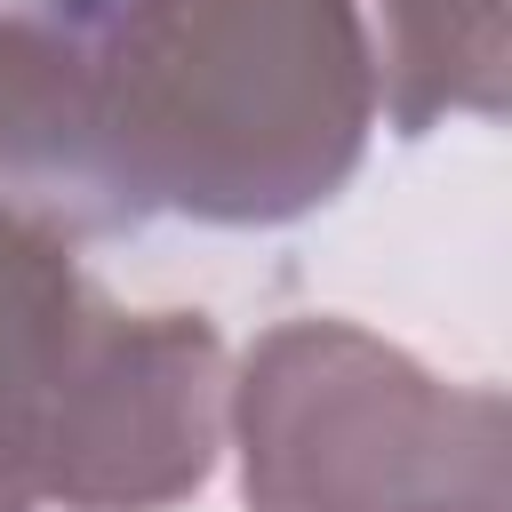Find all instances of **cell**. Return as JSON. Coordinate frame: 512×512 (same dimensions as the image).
<instances>
[{"mask_svg":"<svg viewBox=\"0 0 512 512\" xmlns=\"http://www.w3.org/2000/svg\"><path fill=\"white\" fill-rule=\"evenodd\" d=\"M368 128L360 0H104L96 152L128 224H296L352 184Z\"/></svg>","mask_w":512,"mask_h":512,"instance_id":"obj_1","label":"cell"},{"mask_svg":"<svg viewBox=\"0 0 512 512\" xmlns=\"http://www.w3.org/2000/svg\"><path fill=\"white\" fill-rule=\"evenodd\" d=\"M248 512H512V408L360 320H280L224 384Z\"/></svg>","mask_w":512,"mask_h":512,"instance_id":"obj_2","label":"cell"},{"mask_svg":"<svg viewBox=\"0 0 512 512\" xmlns=\"http://www.w3.org/2000/svg\"><path fill=\"white\" fill-rule=\"evenodd\" d=\"M224 336L200 312H120L88 304L56 432L40 464V504L64 512H168L224 448Z\"/></svg>","mask_w":512,"mask_h":512,"instance_id":"obj_3","label":"cell"},{"mask_svg":"<svg viewBox=\"0 0 512 512\" xmlns=\"http://www.w3.org/2000/svg\"><path fill=\"white\" fill-rule=\"evenodd\" d=\"M96 288L80 280V232L0 200V512L40 504L56 392Z\"/></svg>","mask_w":512,"mask_h":512,"instance_id":"obj_4","label":"cell"},{"mask_svg":"<svg viewBox=\"0 0 512 512\" xmlns=\"http://www.w3.org/2000/svg\"><path fill=\"white\" fill-rule=\"evenodd\" d=\"M384 8V56H376V104L400 136H424L456 112L504 120L512 96V40L504 0H376Z\"/></svg>","mask_w":512,"mask_h":512,"instance_id":"obj_5","label":"cell"}]
</instances>
